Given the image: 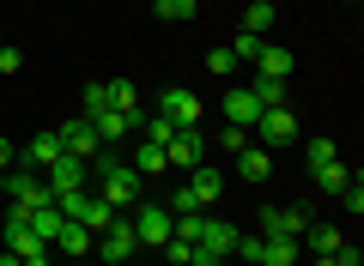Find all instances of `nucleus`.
Returning a JSON list of instances; mask_svg holds the SVG:
<instances>
[{"mask_svg":"<svg viewBox=\"0 0 364 266\" xmlns=\"http://www.w3.org/2000/svg\"><path fill=\"white\" fill-rule=\"evenodd\" d=\"M255 79H291V49H286V43H261Z\"/></svg>","mask_w":364,"mask_h":266,"instance_id":"14","label":"nucleus"},{"mask_svg":"<svg viewBox=\"0 0 364 266\" xmlns=\"http://www.w3.org/2000/svg\"><path fill=\"white\" fill-rule=\"evenodd\" d=\"M261 43H267V37H255V31H243V37L231 43V55H237V67H243V61H255V55H261Z\"/></svg>","mask_w":364,"mask_h":266,"instance_id":"29","label":"nucleus"},{"mask_svg":"<svg viewBox=\"0 0 364 266\" xmlns=\"http://www.w3.org/2000/svg\"><path fill=\"white\" fill-rule=\"evenodd\" d=\"M219 140L231 145V152H243V145H249V127H231V121H225V133H219Z\"/></svg>","mask_w":364,"mask_h":266,"instance_id":"35","label":"nucleus"},{"mask_svg":"<svg viewBox=\"0 0 364 266\" xmlns=\"http://www.w3.org/2000/svg\"><path fill=\"white\" fill-rule=\"evenodd\" d=\"M61 260H85L91 248H97V236H91L85 224H73V218H61V230H55V242H49Z\"/></svg>","mask_w":364,"mask_h":266,"instance_id":"11","label":"nucleus"},{"mask_svg":"<svg viewBox=\"0 0 364 266\" xmlns=\"http://www.w3.org/2000/svg\"><path fill=\"white\" fill-rule=\"evenodd\" d=\"M243 31L267 37V31H273V0H255V6H249V13H243Z\"/></svg>","mask_w":364,"mask_h":266,"instance_id":"24","label":"nucleus"},{"mask_svg":"<svg viewBox=\"0 0 364 266\" xmlns=\"http://www.w3.org/2000/svg\"><path fill=\"white\" fill-rule=\"evenodd\" d=\"M6 182H13V170H0V194H6Z\"/></svg>","mask_w":364,"mask_h":266,"instance_id":"39","label":"nucleus"},{"mask_svg":"<svg viewBox=\"0 0 364 266\" xmlns=\"http://www.w3.org/2000/svg\"><path fill=\"white\" fill-rule=\"evenodd\" d=\"M55 133H61V145H67V152H73V157H85V164H91V157H97V152H104V140H97V127H91L85 115H73V121H61V127H55Z\"/></svg>","mask_w":364,"mask_h":266,"instance_id":"8","label":"nucleus"},{"mask_svg":"<svg viewBox=\"0 0 364 266\" xmlns=\"http://www.w3.org/2000/svg\"><path fill=\"white\" fill-rule=\"evenodd\" d=\"M91 127H97V140H104V145L128 140V121H122V109H104V115H91Z\"/></svg>","mask_w":364,"mask_h":266,"instance_id":"21","label":"nucleus"},{"mask_svg":"<svg viewBox=\"0 0 364 266\" xmlns=\"http://www.w3.org/2000/svg\"><path fill=\"white\" fill-rule=\"evenodd\" d=\"M261 230H267V236L298 242L304 230H310V212H304V206H267V212H261Z\"/></svg>","mask_w":364,"mask_h":266,"instance_id":"9","label":"nucleus"},{"mask_svg":"<svg viewBox=\"0 0 364 266\" xmlns=\"http://www.w3.org/2000/svg\"><path fill=\"white\" fill-rule=\"evenodd\" d=\"M134 248H140V242H134V218H122L116 212V224L104 230V236H97V266H122V260H134Z\"/></svg>","mask_w":364,"mask_h":266,"instance_id":"3","label":"nucleus"},{"mask_svg":"<svg viewBox=\"0 0 364 266\" xmlns=\"http://www.w3.org/2000/svg\"><path fill=\"white\" fill-rule=\"evenodd\" d=\"M158 115H164L170 127H200V97L188 85H170L164 97H158Z\"/></svg>","mask_w":364,"mask_h":266,"instance_id":"6","label":"nucleus"},{"mask_svg":"<svg viewBox=\"0 0 364 266\" xmlns=\"http://www.w3.org/2000/svg\"><path fill=\"white\" fill-rule=\"evenodd\" d=\"M43 182H49V200H61V194H79V188L91 182V164H85V157H73V152H61L49 170H43Z\"/></svg>","mask_w":364,"mask_h":266,"instance_id":"2","label":"nucleus"},{"mask_svg":"<svg viewBox=\"0 0 364 266\" xmlns=\"http://www.w3.org/2000/svg\"><path fill=\"white\" fill-rule=\"evenodd\" d=\"M200 152H207V133H200V127H176V133H170V145H164L170 170H195Z\"/></svg>","mask_w":364,"mask_h":266,"instance_id":"7","label":"nucleus"},{"mask_svg":"<svg viewBox=\"0 0 364 266\" xmlns=\"http://www.w3.org/2000/svg\"><path fill=\"white\" fill-rule=\"evenodd\" d=\"M170 230H176L170 206H152V200H146L140 212H134V242H140V248H164V242H170Z\"/></svg>","mask_w":364,"mask_h":266,"instance_id":"4","label":"nucleus"},{"mask_svg":"<svg viewBox=\"0 0 364 266\" xmlns=\"http://www.w3.org/2000/svg\"><path fill=\"white\" fill-rule=\"evenodd\" d=\"M249 133H261V152H273V145H298V115L291 109H261V121L249 127Z\"/></svg>","mask_w":364,"mask_h":266,"instance_id":"5","label":"nucleus"},{"mask_svg":"<svg viewBox=\"0 0 364 266\" xmlns=\"http://www.w3.org/2000/svg\"><path fill=\"white\" fill-rule=\"evenodd\" d=\"M310 266H340V254H316V260Z\"/></svg>","mask_w":364,"mask_h":266,"instance_id":"37","label":"nucleus"},{"mask_svg":"<svg viewBox=\"0 0 364 266\" xmlns=\"http://www.w3.org/2000/svg\"><path fill=\"white\" fill-rule=\"evenodd\" d=\"M31 230H37L43 242H55V230H61V206H43V212H31Z\"/></svg>","mask_w":364,"mask_h":266,"instance_id":"25","label":"nucleus"},{"mask_svg":"<svg viewBox=\"0 0 364 266\" xmlns=\"http://www.w3.org/2000/svg\"><path fill=\"white\" fill-rule=\"evenodd\" d=\"M237 176H243V182H267V176H273V157L261 152L255 140H249L243 152H237Z\"/></svg>","mask_w":364,"mask_h":266,"instance_id":"16","label":"nucleus"},{"mask_svg":"<svg viewBox=\"0 0 364 266\" xmlns=\"http://www.w3.org/2000/svg\"><path fill=\"white\" fill-rule=\"evenodd\" d=\"M67 266H97V260H91V254H85V260H67Z\"/></svg>","mask_w":364,"mask_h":266,"instance_id":"40","label":"nucleus"},{"mask_svg":"<svg viewBox=\"0 0 364 266\" xmlns=\"http://www.w3.org/2000/svg\"><path fill=\"white\" fill-rule=\"evenodd\" d=\"M109 109V85H85V121Z\"/></svg>","mask_w":364,"mask_h":266,"instance_id":"30","label":"nucleus"},{"mask_svg":"<svg viewBox=\"0 0 364 266\" xmlns=\"http://www.w3.org/2000/svg\"><path fill=\"white\" fill-rule=\"evenodd\" d=\"M334 157H340V145L328 140V133H316V140L304 145V164H310V176H316V170H322V164H334Z\"/></svg>","mask_w":364,"mask_h":266,"instance_id":"22","label":"nucleus"},{"mask_svg":"<svg viewBox=\"0 0 364 266\" xmlns=\"http://www.w3.org/2000/svg\"><path fill=\"white\" fill-rule=\"evenodd\" d=\"M255 103L261 109H291V79H255Z\"/></svg>","mask_w":364,"mask_h":266,"instance_id":"18","label":"nucleus"},{"mask_svg":"<svg viewBox=\"0 0 364 266\" xmlns=\"http://www.w3.org/2000/svg\"><path fill=\"white\" fill-rule=\"evenodd\" d=\"M61 152H67L61 133H31V145H25V170H49Z\"/></svg>","mask_w":364,"mask_h":266,"instance_id":"15","label":"nucleus"},{"mask_svg":"<svg viewBox=\"0 0 364 266\" xmlns=\"http://www.w3.org/2000/svg\"><path fill=\"white\" fill-rule=\"evenodd\" d=\"M18 67H25V55H18L13 43H0V73H18Z\"/></svg>","mask_w":364,"mask_h":266,"instance_id":"34","label":"nucleus"},{"mask_svg":"<svg viewBox=\"0 0 364 266\" xmlns=\"http://www.w3.org/2000/svg\"><path fill=\"white\" fill-rule=\"evenodd\" d=\"M188 194H195V206L207 212V206H213V200L225 194V176H219L213 164H195V170H188Z\"/></svg>","mask_w":364,"mask_h":266,"instance_id":"13","label":"nucleus"},{"mask_svg":"<svg viewBox=\"0 0 364 266\" xmlns=\"http://www.w3.org/2000/svg\"><path fill=\"white\" fill-rule=\"evenodd\" d=\"M176 212H200V206H195V194H188V182H182V188L170 194V218H176Z\"/></svg>","mask_w":364,"mask_h":266,"instance_id":"33","label":"nucleus"},{"mask_svg":"<svg viewBox=\"0 0 364 266\" xmlns=\"http://www.w3.org/2000/svg\"><path fill=\"white\" fill-rule=\"evenodd\" d=\"M0 170H13V140L0 133Z\"/></svg>","mask_w":364,"mask_h":266,"instance_id":"36","label":"nucleus"},{"mask_svg":"<svg viewBox=\"0 0 364 266\" xmlns=\"http://www.w3.org/2000/svg\"><path fill=\"white\" fill-rule=\"evenodd\" d=\"M237 236H243V224H231V218H207L195 248H207V254H219V260H231V254H237Z\"/></svg>","mask_w":364,"mask_h":266,"instance_id":"10","label":"nucleus"},{"mask_svg":"<svg viewBox=\"0 0 364 266\" xmlns=\"http://www.w3.org/2000/svg\"><path fill=\"white\" fill-rule=\"evenodd\" d=\"M0 266H25V260H18V254H0Z\"/></svg>","mask_w":364,"mask_h":266,"instance_id":"38","label":"nucleus"},{"mask_svg":"<svg viewBox=\"0 0 364 266\" xmlns=\"http://www.w3.org/2000/svg\"><path fill=\"white\" fill-rule=\"evenodd\" d=\"M340 6H358V0H340Z\"/></svg>","mask_w":364,"mask_h":266,"instance_id":"41","label":"nucleus"},{"mask_svg":"<svg viewBox=\"0 0 364 266\" xmlns=\"http://www.w3.org/2000/svg\"><path fill=\"white\" fill-rule=\"evenodd\" d=\"M207 73H213V79H231V73H237V55H231V43H225V49H207Z\"/></svg>","mask_w":364,"mask_h":266,"instance_id":"26","label":"nucleus"},{"mask_svg":"<svg viewBox=\"0 0 364 266\" xmlns=\"http://www.w3.org/2000/svg\"><path fill=\"white\" fill-rule=\"evenodd\" d=\"M158 18L164 25H182V18H195V0H158Z\"/></svg>","mask_w":364,"mask_h":266,"instance_id":"28","label":"nucleus"},{"mask_svg":"<svg viewBox=\"0 0 364 266\" xmlns=\"http://www.w3.org/2000/svg\"><path fill=\"white\" fill-rule=\"evenodd\" d=\"M225 121H231V127H255L261 121V103H255V91H249V85L225 91Z\"/></svg>","mask_w":364,"mask_h":266,"instance_id":"12","label":"nucleus"},{"mask_svg":"<svg viewBox=\"0 0 364 266\" xmlns=\"http://www.w3.org/2000/svg\"><path fill=\"white\" fill-rule=\"evenodd\" d=\"M200 224H207V212H176V230H170V236H182V242H200Z\"/></svg>","mask_w":364,"mask_h":266,"instance_id":"27","label":"nucleus"},{"mask_svg":"<svg viewBox=\"0 0 364 266\" xmlns=\"http://www.w3.org/2000/svg\"><path fill=\"white\" fill-rule=\"evenodd\" d=\"M91 164H97V194H104V200L116 206V212H122V206H134V200L146 194V176H140L134 164H122V157L109 152V145H104L97 157H91Z\"/></svg>","mask_w":364,"mask_h":266,"instance_id":"1","label":"nucleus"},{"mask_svg":"<svg viewBox=\"0 0 364 266\" xmlns=\"http://www.w3.org/2000/svg\"><path fill=\"white\" fill-rule=\"evenodd\" d=\"M291 266H304V260H291Z\"/></svg>","mask_w":364,"mask_h":266,"instance_id":"42","label":"nucleus"},{"mask_svg":"<svg viewBox=\"0 0 364 266\" xmlns=\"http://www.w3.org/2000/svg\"><path fill=\"white\" fill-rule=\"evenodd\" d=\"M298 242H310L316 254H340V248H346V230H340V224H316V218H310V230H304Z\"/></svg>","mask_w":364,"mask_h":266,"instance_id":"17","label":"nucleus"},{"mask_svg":"<svg viewBox=\"0 0 364 266\" xmlns=\"http://www.w3.org/2000/svg\"><path fill=\"white\" fill-rule=\"evenodd\" d=\"M316 188H322V194H340V188H346V182H352V170L346 164H340V157H334V164H322V170H316Z\"/></svg>","mask_w":364,"mask_h":266,"instance_id":"23","label":"nucleus"},{"mask_svg":"<svg viewBox=\"0 0 364 266\" xmlns=\"http://www.w3.org/2000/svg\"><path fill=\"white\" fill-rule=\"evenodd\" d=\"M340 200H346V212H352V218H358V212H364V188H358V176H352V182H346V188H340Z\"/></svg>","mask_w":364,"mask_h":266,"instance_id":"32","label":"nucleus"},{"mask_svg":"<svg viewBox=\"0 0 364 266\" xmlns=\"http://www.w3.org/2000/svg\"><path fill=\"white\" fill-rule=\"evenodd\" d=\"M128 164L140 170V176H164V170H170V157H164V145H152V140H140V152H134Z\"/></svg>","mask_w":364,"mask_h":266,"instance_id":"20","label":"nucleus"},{"mask_svg":"<svg viewBox=\"0 0 364 266\" xmlns=\"http://www.w3.org/2000/svg\"><path fill=\"white\" fill-rule=\"evenodd\" d=\"M164 254H170V266H188V260H195V242L170 236V242H164Z\"/></svg>","mask_w":364,"mask_h":266,"instance_id":"31","label":"nucleus"},{"mask_svg":"<svg viewBox=\"0 0 364 266\" xmlns=\"http://www.w3.org/2000/svg\"><path fill=\"white\" fill-rule=\"evenodd\" d=\"M291 260H298V242H286V236H261L255 266H291Z\"/></svg>","mask_w":364,"mask_h":266,"instance_id":"19","label":"nucleus"}]
</instances>
